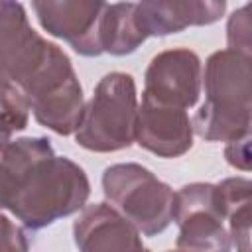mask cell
<instances>
[{
	"mask_svg": "<svg viewBox=\"0 0 252 252\" xmlns=\"http://www.w3.org/2000/svg\"><path fill=\"white\" fill-rule=\"evenodd\" d=\"M2 79L14 83L30 102L33 118L59 136L79 130L85 96L69 55L41 37L20 2H0Z\"/></svg>",
	"mask_w": 252,
	"mask_h": 252,
	"instance_id": "6da1fadb",
	"label": "cell"
},
{
	"mask_svg": "<svg viewBox=\"0 0 252 252\" xmlns=\"http://www.w3.org/2000/svg\"><path fill=\"white\" fill-rule=\"evenodd\" d=\"M91 181L85 169L57 156L49 138L26 136L2 144V209L26 228L39 230L87 207Z\"/></svg>",
	"mask_w": 252,
	"mask_h": 252,
	"instance_id": "7a4b0ae2",
	"label": "cell"
},
{
	"mask_svg": "<svg viewBox=\"0 0 252 252\" xmlns=\"http://www.w3.org/2000/svg\"><path fill=\"white\" fill-rule=\"evenodd\" d=\"M205 100L195 134L205 142H232L252 126V51L219 49L205 61Z\"/></svg>",
	"mask_w": 252,
	"mask_h": 252,
	"instance_id": "3957f363",
	"label": "cell"
},
{
	"mask_svg": "<svg viewBox=\"0 0 252 252\" xmlns=\"http://www.w3.org/2000/svg\"><path fill=\"white\" fill-rule=\"evenodd\" d=\"M138 94L130 73H106L94 87L75 142L96 154H110L130 148L136 142Z\"/></svg>",
	"mask_w": 252,
	"mask_h": 252,
	"instance_id": "277c9868",
	"label": "cell"
},
{
	"mask_svg": "<svg viewBox=\"0 0 252 252\" xmlns=\"http://www.w3.org/2000/svg\"><path fill=\"white\" fill-rule=\"evenodd\" d=\"M106 201L144 236L161 234L173 220L175 193L140 163H114L102 173Z\"/></svg>",
	"mask_w": 252,
	"mask_h": 252,
	"instance_id": "5b68a950",
	"label": "cell"
},
{
	"mask_svg": "<svg viewBox=\"0 0 252 252\" xmlns=\"http://www.w3.org/2000/svg\"><path fill=\"white\" fill-rule=\"evenodd\" d=\"M173 220L181 252H232L226 209L217 183L195 181L175 191Z\"/></svg>",
	"mask_w": 252,
	"mask_h": 252,
	"instance_id": "8992f818",
	"label": "cell"
},
{
	"mask_svg": "<svg viewBox=\"0 0 252 252\" xmlns=\"http://www.w3.org/2000/svg\"><path fill=\"white\" fill-rule=\"evenodd\" d=\"M203 65L195 51L173 47L152 57L144 75V94L150 100L191 108L201 94Z\"/></svg>",
	"mask_w": 252,
	"mask_h": 252,
	"instance_id": "52a82bcc",
	"label": "cell"
},
{
	"mask_svg": "<svg viewBox=\"0 0 252 252\" xmlns=\"http://www.w3.org/2000/svg\"><path fill=\"white\" fill-rule=\"evenodd\" d=\"M106 2L85 0H35L32 10L39 26L53 37L63 39L83 57L102 55L100 18Z\"/></svg>",
	"mask_w": 252,
	"mask_h": 252,
	"instance_id": "ba28073f",
	"label": "cell"
},
{
	"mask_svg": "<svg viewBox=\"0 0 252 252\" xmlns=\"http://www.w3.org/2000/svg\"><path fill=\"white\" fill-rule=\"evenodd\" d=\"M193 120L185 108L142 96L136 124V144L158 158H181L193 148Z\"/></svg>",
	"mask_w": 252,
	"mask_h": 252,
	"instance_id": "9c48e42d",
	"label": "cell"
},
{
	"mask_svg": "<svg viewBox=\"0 0 252 252\" xmlns=\"http://www.w3.org/2000/svg\"><path fill=\"white\" fill-rule=\"evenodd\" d=\"M73 238L79 252H150L142 242V232L106 203L87 205L79 213Z\"/></svg>",
	"mask_w": 252,
	"mask_h": 252,
	"instance_id": "30bf717a",
	"label": "cell"
},
{
	"mask_svg": "<svg viewBox=\"0 0 252 252\" xmlns=\"http://www.w3.org/2000/svg\"><path fill=\"white\" fill-rule=\"evenodd\" d=\"M224 12V0H148L136 6L138 24L148 37H163L187 28L211 26L219 22Z\"/></svg>",
	"mask_w": 252,
	"mask_h": 252,
	"instance_id": "8fae6325",
	"label": "cell"
},
{
	"mask_svg": "<svg viewBox=\"0 0 252 252\" xmlns=\"http://www.w3.org/2000/svg\"><path fill=\"white\" fill-rule=\"evenodd\" d=\"M136 2L106 4L100 18V47L102 53L124 57L134 53L148 35L142 32L136 16Z\"/></svg>",
	"mask_w": 252,
	"mask_h": 252,
	"instance_id": "7c38bea8",
	"label": "cell"
},
{
	"mask_svg": "<svg viewBox=\"0 0 252 252\" xmlns=\"http://www.w3.org/2000/svg\"><path fill=\"white\" fill-rule=\"evenodd\" d=\"M30 110L24 93L14 83L2 79V144L10 142L16 132L28 126Z\"/></svg>",
	"mask_w": 252,
	"mask_h": 252,
	"instance_id": "4fadbf2b",
	"label": "cell"
},
{
	"mask_svg": "<svg viewBox=\"0 0 252 252\" xmlns=\"http://www.w3.org/2000/svg\"><path fill=\"white\" fill-rule=\"evenodd\" d=\"M226 43L232 49L252 51V2L236 8L226 20Z\"/></svg>",
	"mask_w": 252,
	"mask_h": 252,
	"instance_id": "5bb4252c",
	"label": "cell"
},
{
	"mask_svg": "<svg viewBox=\"0 0 252 252\" xmlns=\"http://www.w3.org/2000/svg\"><path fill=\"white\" fill-rule=\"evenodd\" d=\"M224 159L238 171H252V126L224 146Z\"/></svg>",
	"mask_w": 252,
	"mask_h": 252,
	"instance_id": "9a60e30c",
	"label": "cell"
},
{
	"mask_svg": "<svg viewBox=\"0 0 252 252\" xmlns=\"http://www.w3.org/2000/svg\"><path fill=\"white\" fill-rule=\"evenodd\" d=\"M0 228H2L0 252H30V240L26 232L16 222H12L8 215L0 217Z\"/></svg>",
	"mask_w": 252,
	"mask_h": 252,
	"instance_id": "2e32d148",
	"label": "cell"
},
{
	"mask_svg": "<svg viewBox=\"0 0 252 252\" xmlns=\"http://www.w3.org/2000/svg\"><path fill=\"white\" fill-rule=\"evenodd\" d=\"M236 252H252V226H250V230H248V234H246L244 242L236 248Z\"/></svg>",
	"mask_w": 252,
	"mask_h": 252,
	"instance_id": "e0dca14e",
	"label": "cell"
},
{
	"mask_svg": "<svg viewBox=\"0 0 252 252\" xmlns=\"http://www.w3.org/2000/svg\"><path fill=\"white\" fill-rule=\"evenodd\" d=\"M169 252H181V250H169Z\"/></svg>",
	"mask_w": 252,
	"mask_h": 252,
	"instance_id": "ac0fdd59",
	"label": "cell"
}]
</instances>
